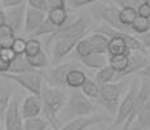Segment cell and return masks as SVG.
I'll return each instance as SVG.
<instances>
[{
  "instance_id": "6da1fadb",
  "label": "cell",
  "mask_w": 150,
  "mask_h": 130,
  "mask_svg": "<svg viewBox=\"0 0 150 130\" xmlns=\"http://www.w3.org/2000/svg\"><path fill=\"white\" fill-rule=\"evenodd\" d=\"M42 101H43V111L44 119L49 122V125L53 128V130H60L61 128V120H60V112L65 107L67 101V97L61 89L54 88L51 85H43L42 89Z\"/></svg>"
},
{
  "instance_id": "7a4b0ae2",
  "label": "cell",
  "mask_w": 150,
  "mask_h": 130,
  "mask_svg": "<svg viewBox=\"0 0 150 130\" xmlns=\"http://www.w3.org/2000/svg\"><path fill=\"white\" fill-rule=\"evenodd\" d=\"M62 119L64 120H73L75 117L80 116H89L97 111V106L92 103L87 95H84L82 90H75L70 94L66 104L62 108Z\"/></svg>"
},
{
  "instance_id": "3957f363",
  "label": "cell",
  "mask_w": 150,
  "mask_h": 130,
  "mask_svg": "<svg viewBox=\"0 0 150 130\" xmlns=\"http://www.w3.org/2000/svg\"><path fill=\"white\" fill-rule=\"evenodd\" d=\"M1 77H5L9 81H13L17 85L22 86L29 93L35 95L42 94V89L44 85V75L42 71H35V72H25V73H11L4 72L0 73Z\"/></svg>"
},
{
  "instance_id": "277c9868",
  "label": "cell",
  "mask_w": 150,
  "mask_h": 130,
  "mask_svg": "<svg viewBox=\"0 0 150 130\" xmlns=\"http://www.w3.org/2000/svg\"><path fill=\"white\" fill-rule=\"evenodd\" d=\"M123 84L117 82V84H105L100 86V95L96 101L98 104L108 111L110 115H117V110L119 107V98L123 92Z\"/></svg>"
},
{
  "instance_id": "5b68a950",
  "label": "cell",
  "mask_w": 150,
  "mask_h": 130,
  "mask_svg": "<svg viewBox=\"0 0 150 130\" xmlns=\"http://www.w3.org/2000/svg\"><path fill=\"white\" fill-rule=\"evenodd\" d=\"M92 13L97 20L104 21L111 29L120 31V32H129L132 31L129 27L124 26L119 20V9L112 5H100V7L92 9Z\"/></svg>"
},
{
  "instance_id": "8992f818",
  "label": "cell",
  "mask_w": 150,
  "mask_h": 130,
  "mask_svg": "<svg viewBox=\"0 0 150 130\" xmlns=\"http://www.w3.org/2000/svg\"><path fill=\"white\" fill-rule=\"evenodd\" d=\"M137 90H139V82H137V80L135 79L129 92H128L127 95L123 98L122 103H119V107H118V111H117V117H115V121L110 126V129H117L118 126L123 125V124L126 122V120L129 117V115L133 111V106H135V98H136Z\"/></svg>"
},
{
  "instance_id": "52a82bcc",
  "label": "cell",
  "mask_w": 150,
  "mask_h": 130,
  "mask_svg": "<svg viewBox=\"0 0 150 130\" xmlns=\"http://www.w3.org/2000/svg\"><path fill=\"white\" fill-rule=\"evenodd\" d=\"M21 98L20 95H13L7 108L4 117L5 130H25L23 117L21 115Z\"/></svg>"
},
{
  "instance_id": "ba28073f",
  "label": "cell",
  "mask_w": 150,
  "mask_h": 130,
  "mask_svg": "<svg viewBox=\"0 0 150 130\" xmlns=\"http://www.w3.org/2000/svg\"><path fill=\"white\" fill-rule=\"evenodd\" d=\"M149 102H150V79L144 77V80L141 82V86H140L139 90H137V94H136V98H135L133 111H132V113L129 115V117L126 120V122L123 124V129L122 130H129L136 115L139 113V111L141 110L146 103H149Z\"/></svg>"
},
{
  "instance_id": "9c48e42d",
  "label": "cell",
  "mask_w": 150,
  "mask_h": 130,
  "mask_svg": "<svg viewBox=\"0 0 150 130\" xmlns=\"http://www.w3.org/2000/svg\"><path fill=\"white\" fill-rule=\"evenodd\" d=\"M83 38H76V36H64V38H57L53 40V48H52V61L53 63H60L66 55L70 53L78 44L79 40Z\"/></svg>"
},
{
  "instance_id": "30bf717a",
  "label": "cell",
  "mask_w": 150,
  "mask_h": 130,
  "mask_svg": "<svg viewBox=\"0 0 150 130\" xmlns=\"http://www.w3.org/2000/svg\"><path fill=\"white\" fill-rule=\"evenodd\" d=\"M5 10V21L9 27L16 32V35L22 34L25 29V14H26V4L18 5L14 8L4 9Z\"/></svg>"
},
{
  "instance_id": "8fae6325",
  "label": "cell",
  "mask_w": 150,
  "mask_h": 130,
  "mask_svg": "<svg viewBox=\"0 0 150 130\" xmlns=\"http://www.w3.org/2000/svg\"><path fill=\"white\" fill-rule=\"evenodd\" d=\"M76 67V64L73 62H67V63H61L56 66L53 70L49 71V73L45 76V80L48 85L51 86H66V76L73 68Z\"/></svg>"
},
{
  "instance_id": "7c38bea8",
  "label": "cell",
  "mask_w": 150,
  "mask_h": 130,
  "mask_svg": "<svg viewBox=\"0 0 150 130\" xmlns=\"http://www.w3.org/2000/svg\"><path fill=\"white\" fill-rule=\"evenodd\" d=\"M21 115H22L23 120L30 119V117H36L40 116L43 111V101L40 95L30 94L23 98L21 102Z\"/></svg>"
},
{
  "instance_id": "4fadbf2b",
  "label": "cell",
  "mask_w": 150,
  "mask_h": 130,
  "mask_svg": "<svg viewBox=\"0 0 150 130\" xmlns=\"http://www.w3.org/2000/svg\"><path fill=\"white\" fill-rule=\"evenodd\" d=\"M47 18V13L42 10H38L31 7H26V14H25V29L23 32L26 35H31L40 27V24L44 22Z\"/></svg>"
},
{
  "instance_id": "5bb4252c",
  "label": "cell",
  "mask_w": 150,
  "mask_h": 130,
  "mask_svg": "<svg viewBox=\"0 0 150 130\" xmlns=\"http://www.w3.org/2000/svg\"><path fill=\"white\" fill-rule=\"evenodd\" d=\"M128 55H129V66H128V68L124 71V72L115 76V79H114L115 81H117V80L119 81L120 79L131 75V73H135V72L139 73L140 71L148 64V58L144 54L140 53V50H132V52L129 50L128 52Z\"/></svg>"
},
{
  "instance_id": "9a60e30c",
  "label": "cell",
  "mask_w": 150,
  "mask_h": 130,
  "mask_svg": "<svg viewBox=\"0 0 150 130\" xmlns=\"http://www.w3.org/2000/svg\"><path fill=\"white\" fill-rule=\"evenodd\" d=\"M104 121V116L101 115H89V116H80L70 120L66 125H64L60 130H86L91 128L95 124H100Z\"/></svg>"
},
{
  "instance_id": "2e32d148",
  "label": "cell",
  "mask_w": 150,
  "mask_h": 130,
  "mask_svg": "<svg viewBox=\"0 0 150 130\" xmlns=\"http://www.w3.org/2000/svg\"><path fill=\"white\" fill-rule=\"evenodd\" d=\"M1 77V76H0ZM3 81H0V122H4V117L7 108L9 106L12 97H13V89L9 85V80L1 77Z\"/></svg>"
},
{
  "instance_id": "e0dca14e",
  "label": "cell",
  "mask_w": 150,
  "mask_h": 130,
  "mask_svg": "<svg viewBox=\"0 0 150 130\" xmlns=\"http://www.w3.org/2000/svg\"><path fill=\"white\" fill-rule=\"evenodd\" d=\"M129 130H150V102L139 111Z\"/></svg>"
},
{
  "instance_id": "ac0fdd59",
  "label": "cell",
  "mask_w": 150,
  "mask_h": 130,
  "mask_svg": "<svg viewBox=\"0 0 150 130\" xmlns=\"http://www.w3.org/2000/svg\"><path fill=\"white\" fill-rule=\"evenodd\" d=\"M35 71L39 70H35L31 66L25 54L16 55L13 61L11 62V67H9V72L11 73H25V72H35Z\"/></svg>"
},
{
  "instance_id": "d6986e66",
  "label": "cell",
  "mask_w": 150,
  "mask_h": 130,
  "mask_svg": "<svg viewBox=\"0 0 150 130\" xmlns=\"http://www.w3.org/2000/svg\"><path fill=\"white\" fill-rule=\"evenodd\" d=\"M70 15L67 14L66 8H56V9H49L47 13V20L51 22L53 26H56L57 29L62 27L65 23L69 21Z\"/></svg>"
},
{
  "instance_id": "ffe728a7",
  "label": "cell",
  "mask_w": 150,
  "mask_h": 130,
  "mask_svg": "<svg viewBox=\"0 0 150 130\" xmlns=\"http://www.w3.org/2000/svg\"><path fill=\"white\" fill-rule=\"evenodd\" d=\"M87 40L91 43L95 53H104V54L108 53L109 39L105 36V34H101V32L91 34L88 38H87Z\"/></svg>"
},
{
  "instance_id": "44dd1931",
  "label": "cell",
  "mask_w": 150,
  "mask_h": 130,
  "mask_svg": "<svg viewBox=\"0 0 150 130\" xmlns=\"http://www.w3.org/2000/svg\"><path fill=\"white\" fill-rule=\"evenodd\" d=\"M87 80L86 72L82 70H79L78 67H75L67 73L66 76V86L71 89H80L83 86V84Z\"/></svg>"
},
{
  "instance_id": "7402d4cb",
  "label": "cell",
  "mask_w": 150,
  "mask_h": 130,
  "mask_svg": "<svg viewBox=\"0 0 150 130\" xmlns=\"http://www.w3.org/2000/svg\"><path fill=\"white\" fill-rule=\"evenodd\" d=\"M80 62L84 64V66L89 67V68H102L104 66H106V62H108V59H106L105 54L104 53H91L88 55H86V57L80 58Z\"/></svg>"
},
{
  "instance_id": "603a6c76",
  "label": "cell",
  "mask_w": 150,
  "mask_h": 130,
  "mask_svg": "<svg viewBox=\"0 0 150 130\" xmlns=\"http://www.w3.org/2000/svg\"><path fill=\"white\" fill-rule=\"evenodd\" d=\"M128 52L127 53H124V54L110 55V58H109L110 66L112 67V70L117 72V75L124 72V71L128 68V66H129V55H128Z\"/></svg>"
},
{
  "instance_id": "cb8c5ba5",
  "label": "cell",
  "mask_w": 150,
  "mask_h": 130,
  "mask_svg": "<svg viewBox=\"0 0 150 130\" xmlns=\"http://www.w3.org/2000/svg\"><path fill=\"white\" fill-rule=\"evenodd\" d=\"M16 38H17L16 32L8 24L0 27V48H12Z\"/></svg>"
},
{
  "instance_id": "d4e9b609",
  "label": "cell",
  "mask_w": 150,
  "mask_h": 130,
  "mask_svg": "<svg viewBox=\"0 0 150 130\" xmlns=\"http://www.w3.org/2000/svg\"><path fill=\"white\" fill-rule=\"evenodd\" d=\"M115 76H117V72L112 70V67L110 64H109V66L106 64V66H104L102 68L98 70L97 75H96V82H97L100 86L109 84V82L115 79Z\"/></svg>"
},
{
  "instance_id": "484cf974",
  "label": "cell",
  "mask_w": 150,
  "mask_h": 130,
  "mask_svg": "<svg viewBox=\"0 0 150 130\" xmlns=\"http://www.w3.org/2000/svg\"><path fill=\"white\" fill-rule=\"evenodd\" d=\"M49 122L40 116L30 117L23 120V129L25 130H47Z\"/></svg>"
},
{
  "instance_id": "4316f807",
  "label": "cell",
  "mask_w": 150,
  "mask_h": 130,
  "mask_svg": "<svg viewBox=\"0 0 150 130\" xmlns=\"http://www.w3.org/2000/svg\"><path fill=\"white\" fill-rule=\"evenodd\" d=\"M80 90L84 95H87L88 98H92V99H97L100 95V85L93 80L87 79L86 82L83 84V86L80 88Z\"/></svg>"
},
{
  "instance_id": "83f0119b",
  "label": "cell",
  "mask_w": 150,
  "mask_h": 130,
  "mask_svg": "<svg viewBox=\"0 0 150 130\" xmlns=\"http://www.w3.org/2000/svg\"><path fill=\"white\" fill-rule=\"evenodd\" d=\"M131 29H132L133 32L140 34V35L146 34L150 30V18H145V17H141V15L137 14L135 21L131 24Z\"/></svg>"
},
{
  "instance_id": "f1b7e54d",
  "label": "cell",
  "mask_w": 150,
  "mask_h": 130,
  "mask_svg": "<svg viewBox=\"0 0 150 130\" xmlns=\"http://www.w3.org/2000/svg\"><path fill=\"white\" fill-rule=\"evenodd\" d=\"M26 58H27V61H29V63L35 70L42 71L43 68H45V67L48 66V58H47V54L43 50L39 52V53L35 55H29V57L26 55Z\"/></svg>"
},
{
  "instance_id": "f546056e",
  "label": "cell",
  "mask_w": 150,
  "mask_h": 130,
  "mask_svg": "<svg viewBox=\"0 0 150 130\" xmlns=\"http://www.w3.org/2000/svg\"><path fill=\"white\" fill-rule=\"evenodd\" d=\"M136 17H137V9H135V8H122L119 10L120 22L123 23L124 26L129 27V29H131V24H132V22L135 21Z\"/></svg>"
},
{
  "instance_id": "4dcf8cb0",
  "label": "cell",
  "mask_w": 150,
  "mask_h": 130,
  "mask_svg": "<svg viewBox=\"0 0 150 130\" xmlns=\"http://www.w3.org/2000/svg\"><path fill=\"white\" fill-rule=\"evenodd\" d=\"M120 36H122V39H123V41H124V44H126L128 50H144V45H142V43L140 41V39L129 35L128 32H120Z\"/></svg>"
},
{
  "instance_id": "1f68e13d",
  "label": "cell",
  "mask_w": 150,
  "mask_h": 130,
  "mask_svg": "<svg viewBox=\"0 0 150 130\" xmlns=\"http://www.w3.org/2000/svg\"><path fill=\"white\" fill-rule=\"evenodd\" d=\"M75 54L79 57V59L80 58H83V57H86V55H88L91 53H93V49H92V45H91V43L86 39H82V40H79L78 41V44L75 45Z\"/></svg>"
},
{
  "instance_id": "d6a6232c",
  "label": "cell",
  "mask_w": 150,
  "mask_h": 130,
  "mask_svg": "<svg viewBox=\"0 0 150 130\" xmlns=\"http://www.w3.org/2000/svg\"><path fill=\"white\" fill-rule=\"evenodd\" d=\"M42 43L38 38H29L26 40V49H25V55H35L39 52H42Z\"/></svg>"
},
{
  "instance_id": "836d02e7",
  "label": "cell",
  "mask_w": 150,
  "mask_h": 130,
  "mask_svg": "<svg viewBox=\"0 0 150 130\" xmlns=\"http://www.w3.org/2000/svg\"><path fill=\"white\" fill-rule=\"evenodd\" d=\"M12 49L16 54H25V49H26V39L17 36L14 39L13 44H12Z\"/></svg>"
},
{
  "instance_id": "e575fe53",
  "label": "cell",
  "mask_w": 150,
  "mask_h": 130,
  "mask_svg": "<svg viewBox=\"0 0 150 130\" xmlns=\"http://www.w3.org/2000/svg\"><path fill=\"white\" fill-rule=\"evenodd\" d=\"M27 5L34 9H38V10H42L44 13H48L49 7L47 4V0H26Z\"/></svg>"
},
{
  "instance_id": "d590c367",
  "label": "cell",
  "mask_w": 150,
  "mask_h": 130,
  "mask_svg": "<svg viewBox=\"0 0 150 130\" xmlns=\"http://www.w3.org/2000/svg\"><path fill=\"white\" fill-rule=\"evenodd\" d=\"M16 55H17V54L14 53L12 48H0V57L4 58L5 61L12 62Z\"/></svg>"
},
{
  "instance_id": "8d00e7d4",
  "label": "cell",
  "mask_w": 150,
  "mask_h": 130,
  "mask_svg": "<svg viewBox=\"0 0 150 130\" xmlns=\"http://www.w3.org/2000/svg\"><path fill=\"white\" fill-rule=\"evenodd\" d=\"M118 5H120L122 8H135L137 9V7L140 5L139 0H115Z\"/></svg>"
},
{
  "instance_id": "74e56055",
  "label": "cell",
  "mask_w": 150,
  "mask_h": 130,
  "mask_svg": "<svg viewBox=\"0 0 150 130\" xmlns=\"http://www.w3.org/2000/svg\"><path fill=\"white\" fill-rule=\"evenodd\" d=\"M26 0H1V8L3 9H9V8H14L18 5L25 4Z\"/></svg>"
},
{
  "instance_id": "f35d334b",
  "label": "cell",
  "mask_w": 150,
  "mask_h": 130,
  "mask_svg": "<svg viewBox=\"0 0 150 130\" xmlns=\"http://www.w3.org/2000/svg\"><path fill=\"white\" fill-rule=\"evenodd\" d=\"M69 4L74 8H80V7H84V5H88V4H92V3H96L98 0H66Z\"/></svg>"
},
{
  "instance_id": "ab89813d",
  "label": "cell",
  "mask_w": 150,
  "mask_h": 130,
  "mask_svg": "<svg viewBox=\"0 0 150 130\" xmlns=\"http://www.w3.org/2000/svg\"><path fill=\"white\" fill-rule=\"evenodd\" d=\"M137 14L141 15L145 18H150V7L146 3H141V4L137 7Z\"/></svg>"
},
{
  "instance_id": "60d3db41",
  "label": "cell",
  "mask_w": 150,
  "mask_h": 130,
  "mask_svg": "<svg viewBox=\"0 0 150 130\" xmlns=\"http://www.w3.org/2000/svg\"><path fill=\"white\" fill-rule=\"evenodd\" d=\"M49 9L56 8H66V0H47Z\"/></svg>"
},
{
  "instance_id": "b9f144b4",
  "label": "cell",
  "mask_w": 150,
  "mask_h": 130,
  "mask_svg": "<svg viewBox=\"0 0 150 130\" xmlns=\"http://www.w3.org/2000/svg\"><path fill=\"white\" fill-rule=\"evenodd\" d=\"M140 41L142 43L144 48L150 49V30H149L146 34H142V36H141V39H140Z\"/></svg>"
},
{
  "instance_id": "7bdbcfd3",
  "label": "cell",
  "mask_w": 150,
  "mask_h": 130,
  "mask_svg": "<svg viewBox=\"0 0 150 130\" xmlns=\"http://www.w3.org/2000/svg\"><path fill=\"white\" fill-rule=\"evenodd\" d=\"M140 75H141L142 77H146V79H150V63H148L146 64L145 67H144V68L140 71Z\"/></svg>"
},
{
  "instance_id": "ee69618b",
  "label": "cell",
  "mask_w": 150,
  "mask_h": 130,
  "mask_svg": "<svg viewBox=\"0 0 150 130\" xmlns=\"http://www.w3.org/2000/svg\"><path fill=\"white\" fill-rule=\"evenodd\" d=\"M4 24H7V21H5V10L3 9V10L0 12V27L4 26Z\"/></svg>"
},
{
  "instance_id": "f6af8a7d",
  "label": "cell",
  "mask_w": 150,
  "mask_h": 130,
  "mask_svg": "<svg viewBox=\"0 0 150 130\" xmlns=\"http://www.w3.org/2000/svg\"><path fill=\"white\" fill-rule=\"evenodd\" d=\"M144 3H146V4H148L149 7H150V0H144Z\"/></svg>"
},
{
  "instance_id": "bcb514c9",
  "label": "cell",
  "mask_w": 150,
  "mask_h": 130,
  "mask_svg": "<svg viewBox=\"0 0 150 130\" xmlns=\"http://www.w3.org/2000/svg\"><path fill=\"white\" fill-rule=\"evenodd\" d=\"M3 10V8H1V1H0V12Z\"/></svg>"
},
{
  "instance_id": "7dc6e473",
  "label": "cell",
  "mask_w": 150,
  "mask_h": 130,
  "mask_svg": "<svg viewBox=\"0 0 150 130\" xmlns=\"http://www.w3.org/2000/svg\"><path fill=\"white\" fill-rule=\"evenodd\" d=\"M86 130H96V129H92V128H88V129H86Z\"/></svg>"
},
{
  "instance_id": "c3c4849f",
  "label": "cell",
  "mask_w": 150,
  "mask_h": 130,
  "mask_svg": "<svg viewBox=\"0 0 150 130\" xmlns=\"http://www.w3.org/2000/svg\"><path fill=\"white\" fill-rule=\"evenodd\" d=\"M0 1H1V0H0Z\"/></svg>"
}]
</instances>
